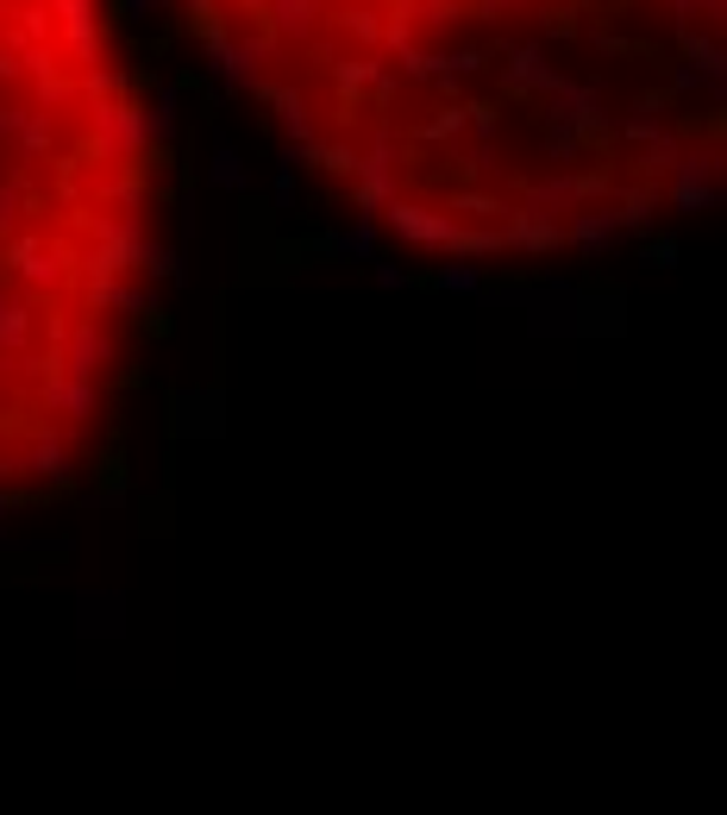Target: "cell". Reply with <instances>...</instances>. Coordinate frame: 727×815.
Segmentation results:
<instances>
[{"label": "cell", "instance_id": "6da1fadb", "mask_svg": "<svg viewBox=\"0 0 727 815\" xmlns=\"http://www.w3.org/2000/svg\"><path fill=\"white\" fill-rule=\"evenodd\" d=\"M151 282V151L88 0H0V503L94 458Z\"/></svg>", "mask_w": 727, "mask_h": 815}]
</instances>
